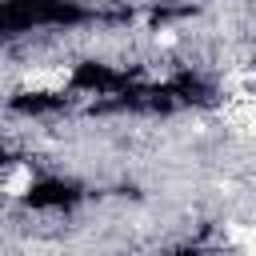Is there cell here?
<instances>
[{
	"label": "cell",
	"mask_w": 256,
	"mask_h": 256,
	"mask_svg": "<svg viewBox=\"0 0 256 256\" xmlns=\"http://www.w3.org/2000/svg\"><path fill=\"white\" fill-rule=\"evenodd\" d=\"M68 80H72V68H64V64H36L20 76V88L24 92H64Z\"/></svg>",
	"instance_id": "1"
},
{
	"label": "cell",
	"mask_w": 256,
	"mask_h": 256,
	"mask_svg": "<svg viewBox=\"0 0 256 256\" xmlns=\"http://www.w3.org/2000/svg\"><path fill=\"white\" fill-rule=\"evenodd\" d=\"M32 180H36V176H32V168H28V164H12L0 188H4L8 196H16V200H20V196H28V192H32Z\"/></svg>",
	"instance_id": "2"
},
{
	"label": "cell",
	"mask_w": 256,
	"mask_h": 256,
	"mask_svg": "<svg viewBox=\"0 0 256 256\" xmlns=\"http://www.w3.org/2000/svg\"><path fill=\"white\" fill-rule=\"evenodd\" d=\"M156 44H176V32H168V28H164V32H156Z\"/></svg>",
	"instance_id": "3"
}]
</instances>
